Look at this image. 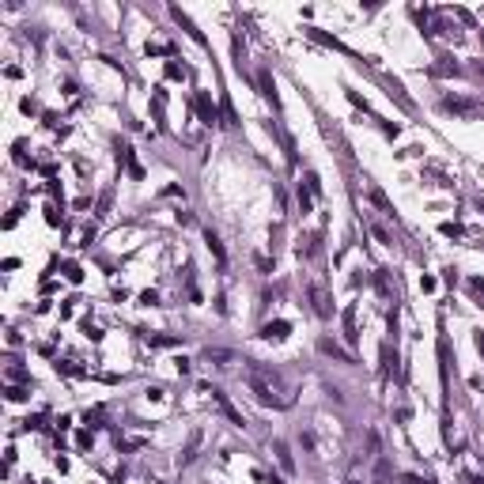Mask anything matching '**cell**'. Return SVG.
<instances>
[{
    "label": "cell",
    "mask_w": 484,
    "mask_h": 484,
    "mask_svg": "<svg viewBox=\"0 0 484 484\" xmlns=\"http://www.w3.org/2000/svg\"><path fill=\"white\" fill-rule=\"evenodd\" d=\"M439 106L447 114H458V118H480V114H484V102L480 99H461V95H447Z\"/></svg>",
    "instance_id": "obj_1"
},
{
    "label": "cell",
    "mask_w": 484,
    "mask_h": 484,
    "mask_svg": "<svg viewBox=\"0 0 484 484\" xmlns=\"http://www.w3.org/2000/svg\"><path fill=\"white\" fill-rule=\"evenodd\" d=\"M201 390H205V393H212V401H216L219 409H224V416H227L231 424H235V428H242V424H246V420H242V412H238L235 405L227 401V393H224V390H208V386H201Z\"/></svg>",
    "instance_id": "obj_2"
},
{
    "label": "cell",
    "mask_w": 484,
    "mask_h": 484,
    "mask_svg": "<svg viewBox=\"0 0 484 484\" xmlns=\"http://www.w3.org/2000/svg\"><path fill=\"white\" fill-rule=\"evenodd\" d=\"M311 306H314L318 318H329V314H333V299H329V292H325L322 284H311Z\"/></svg>",
    "instance_id": "obj_3"
},
{
    "label": "cell",
    "mask_w": 484,
    "mask_h": 484,
    "mask_svg": "<svg viewBox=\"0 0 484 484\" xmlns=\"http://www.w3.org/2000/svg\"><path fill=\"white\" fill-rule=\"evenodd\" d=\"M382 83H386V91H390V99L398 102L401 110H409V114L416 110V102L409 99V95H405V87H401V80H393V76H382Z\"/></svg>",
    "instance_id": "obj_4"
},
{
    "label": "cell",
    "mask_w": 484,
    "mask_h": 484,
    "mask_svg": "<svg viewBox=\"0 0 484 484\" xmlns=\"http://www.w3.org/2000/svg\"><path fill=\"white\" fill-rule=\"evenodd\" d=\"M170 15L178 19L182 27H186V34H189V38H193V42H197V46H208V38H205V31H201V27L193 23V19H189L186 12H182V8H170Z\"/></svg>",
    "instance_id": "obj_5"
},
{
    "label": "cell",
    "mask_w": 484,
    "mask_h": 484,
    "mask_svg": "<svg viewBox=\"0 0 484 484\" xmlns=\"http://www.w3.org/2000/svg\"><path fill=\"white\" fill-rule=\"evenodd\" d=\"M341 325H344V344H348V348H356V344H360V329H356V306H344Z\"/></svg>",
    "instance_id": "obj_6"
},
{
    "label": "cell",
    "mask_w": 484,
    "mask_h": 484,
    "mask_svg": "<svg viewBox=\"0 0 484 484\" xmlns=\"http://www.w3.org/2000/svg\"><path fill=\"white\" fill-rule=\"evenodd\" d=\"M288 333H292V322H284V318H276V322H265V325H261V337H265V341H284Z\"/></svg>",
    "instance_id": "obj_7"
},
{
    "label": "cell",
    "mask_w": 484,
    "mask_h": 484,
    "mask_svg": "<svg viewBox=\"0 0 484 484\" xmlns=\"http://www.w3.org/2000/svg\"><path fill=\"white\" fill-rule=\"evenodd\" d=\"M197 114H201V121H205V125H216V121H219V110L212 106L208 91H201V95H197Z\"/></svg>",
    "instance_id": "obj_8"
},
{
    "label": "cell",
    "mask_w": 484,
    "mask_h": 484,
    "mask_svg": "<svg viewBox=\"0 0 484 484\" xmlns=\"http://www.w3.org/2000/svg\"><path fill=\"white\" fill-rule=\"evenodd\" d=\"M140 337H144L151 348H178V344H182V337H170V333H148V329H140Z\"/></svg>",
    "instance_id": "obj_9"
},
{
    "label": "cell",
    "mask_w": 484,
    "mask_h": 484,
    "mask_svg": "<svg viewBox=\"0 0 484 484\" xmlns=\"http://www.w3.org/2000/svg\"><path fill=\"white\" fill-rule=\"evenodd\" d=\"M205 246L212 250V257L219 261V269H224V265H227V250H224V242H219L216 231H205Z\"/></svg>",
    "instance_id": "obj_10"
},
{
    "label": "cell",
    "mask_w": 484,
    "mask_h": 484,
    "mask_svg": "<svg viewBox=\"0 0 484 484\" xmlns=\"http://www.w3.org/2000/svg\"><path fill=\"white\" fill-rule=\"evenodd\" d=\"M318 352L333 356V360H341V363H352V356H348V352H344V348L337 344V341H329V337H322V341H318Z\"/></svg>",
    "instance_id": "obj_11"
},
{
    "label": "cell",
    "mask_w": 484,
    "mask_h": 484,
    "mask_svg": "<svg viewBox=\"0 0 484 484\" xmlns=\"http://www.w3.org/2000/svg\"><path fill=\"white\" fill-rule=\"evenodd\" d=\"M257 87H261V95H265L273 106H280V99H276V83H273V76H269V69L257 72Z\"/></svg>",
    "instance_id": "obj_12"
},
{
    "label": "cell",
    "mask_w": 484,
    "mask_h": 484,
    "mask_svg": "<svg viewBox=\"0 0 484 484\" xmlns=\"http://www.w3.org/2000/svg\"><path fill=\"white\" fill-rule=\"evenodd\" d=\"M273 454L280 458V466H284V473H295V461H292V450H288V443H273Z\"/></svg>",
    "instance_id": "obj_13"
},
{
    "label": "cell",
    "mask_w": 484,
    "mask_h": 484,
    "mask_svg": "<svg viewBox=\"0 0 484 484\" xmlns=\"http://www.w3.org/2000/svg\"><path fill=\"white\" fill-rule=\"evenodd\" d=\"M428 76H461V69L450 61V57H443L439 64H431V69H428Z\"/></svg>",
    "instance_id": "obj_14"
},
{
    "label": "cell",
    "mask_w": 484,
    "mask_h": 484,
    "mask_svg": "<svg viewBox=\"0 0 484 484\" xmlns=\"http://www.w3.org/2000/svg\"><path fill=\"white\" fill-rule=\"evenodd\" d=\"M371 201H375V208H379L382 216H393V205L386 201V193H382L379 186H371Z\"/></svg>",
    "instance_id": "obj_15"
},
{
    "label": "cell",
    "mask_w": 484,
    "mask_h": 484,
    "mask_svg": "<svg viewBox=\"0 0 484 484\" xmlns=\"http://www.w3.org/2000/svg\"><path fill=\"white\" fill-rule=\"evenodd\" d=\"M208 363H235V352H224V348H205Z\"/></svg>",
    "instance_id": "obj_16"
},
{
    "label": "cell",
    "mask_w": 484,
    "mask_h": 484,
    "mask_svg": "<svg viewBox=\"0 0 484 484\" xmlns=\"http://www.w3.org/2000/svg\"><path fill=\"white\" fill-rule=\"evenodd\" d=\"M163 72H167V80H186V76H189V69L182 61H174V57L167 61V69H163Z\"/></svg>",
    "instance_id": "obj_17"
},
{
    "label": "cell",
    "mask_w": 484,
    "mask_h": 484,
    "mask_svg": "<svg viewBox=\"0 0 484 484\" xmlns=\"http://www.w3.org/2000/svg\"><path fill=\"white\" fill-rule=\"evenodd\" d=\"M53 367H57V375H76V379H80V375H87L83 367H80V363H72V360H57Z\"/></svg>",
    "instance_id": "obj_18"
},
{
    "label": "cell",
    "mask_w": 484,
    "mask_h": 484,
    "mask_svg": "<svg viewBox=\"0 0 484 484\" xmlns=\"http://www.w3.org/2000/svg\"><path fill=\"white\" fill-rule=\"evenodd\" d=\"M197 447H201V431H193L189 435V447H186V454H182V466H189V461L197 458Z\"/></svg>",
    "instance_id": "obj_19"
},
{
    "label": "cell",
    "mask_w": 484,
    "mask_h": 484,
    "mask_svg": "<svg viewBox=\"0 0 484 484\" xmlns=\"http://www.w3.org/2000/svg\"><path fill=\"white\" fill-rule=\"evenodd\" d=\"M118 167H125V170L137 167V159H133V148H129V144H118Z\"/></svg>",
    "instance_id": "obj_20"
},
{
    "label": "cell",
    "mask_w": 484,
    "mask_h": 484,
    "mask_svg": "<svg viewBox=\"0 0 484 484\" xmlns=\"http://www.w3.org/2000/svg\"><path fill=\"white\" fill-rule=\"evenodd\" d=\"M306 34H311V38H314V42H322V46H329V50H341V53H348V50H344V46H341V42H337V38H329V34H322V31H306Z\"/></svg>",
    "instance_id": "obj_21"
},
{
    "label": "cell",
    "mask_w": 484,
    "mask_h": 484,
    "mask_svg": "<svg viewBox=\"0 0 484 484\" xmlns=\"http://www.w3.org/2000/svg\"><path fill=\"white\" fill-rule=\"evenodd\" d=\"M80 329H83V337H87V341H102L99 325H95V322H87V318H83V322H80Z\"/></svg>",
    "instance_id": "obj_22"
},
{
    "label": "cell",
    "mask_w": 484,
    "mask_h": 484,
    "mask_svg": "<svg viewBox=\"0 0 484 484\" xmlns=\"http://www.w3.org/2000/svg\"><path fill=\"white\" fill-rule=\"evenodd\" d=\"M439 235H447V238H461L466 231H461V224H439Z\"/></svg>",
    "instance_id": "obj_23"
},
{
    "label": "cell",
    "mask_w": 484,
    "mask_h": 484,
    "mask_svg": "<svg viewBox=\"0 0 484 484\" xmlns=\"http://www.w3.org/2000/svg\"><path fill=\"white\" fill-rule=\"evenodd\" d=\"M83 424H87V428H102V412H99V409H95V412L87 409V412H83Z\"/></svg>",
    "instance_id": "obj_24"
},
{
    "label": "cell",
    "mask_w": 484,
    "mask_h": 484,
    "mask_svg": "<svg viewBox=\"0 0 484 484\" xmlns=\"http://www.w3.org/2000/svg\"><path fill=\"white\" fill-rule=\"evenodd\" d=\"M110 197H114L110 189H106L102 197H99V205H95V216H106V212H110Z\"/></svg>",
    "instance_id": "obj_25"
},
{
    "label": "cell",
    "mask_w": 484,
    "mask_h": 484,
    "mask_svg": "<svg viewBox=\"0 0 484 484\" xmlns=\"http://www.w3.org/2000/svg\"><path fill=\"white\" fill-rule=\"evenodd\" d=\"M64 276H69L72 284H80V280H83V269H80V265H72V261H69V265H64Z\"/></svg>",
    "instance_id": "obj_26"
},
{
    "label": "cell",
    "mask_w": 484,
    "mask_h": 484,
    "mask_svg": "<svg viewBox=\"0 0 484 484\" xmlns=\"http://www.w3.org/2000/svg\"><path fill=\"white\" fill-rule=\"evenodd\" d=\"M371 235L379 238V242H386V246H390V242H393V238H390V231H386L382 224H371Z\"/></svg>",
    "instance_id": "obj_27"
},
{
    "label": "cell",
    "mask_w": 484,
    "mask_h": 484,
    "mask_svg": "<svg viewBox=\"0 0 484 484\" xmlns=\"http://www.w3.org/2000/svg\"><path fill=\"white\" fill-rule=\"evenodd\" d=\"M140 306H159V292H140Z\"/></svg>",
    "instance_id": "obj_28"
},
{
    "label": "cell",
    "mask_w": 484,
    "mask_h": 484,
    "mask_svg": "<svg viewBox=\"0 0 484 484\" xmlns=\"http://www.w3.org/2000/svg\"><path fill=\"white\" fill-rule=\"evenodd\" d=\"M8 379L12 382H31V375H27L23 367H8Z\"/></svg>",
    "instance_id": "obj_29"
},
{
    "label": "cell",
    "mask_w": 484,
    "mask_h": 484,
    "mask_svg": "<svg viewBox=\"0 0 484 484\" xmlns=\"http://www.w3.org/2000/svg\"><path fill=\"white\" fill-rule=\"evenodd\" d=\"M306 189H311V197H322V182H318V174H306Z\"/></svg>",
    "instance_id": "obj_30"
},
{
    "label": "cell",
    "mask_w": 484,
    "mask_h": 484,
    "mask_svg": "<svg viewBox=\"0 0 484 484\" xmlns=\"http://www.w3.org/2000/svg\"><path fill=\"white\" fill-rule=\"evenodd\" d=\"M23 428H27V431H38V428H46V416H27V420H23Z\"/></svg>",
    "instance_id": "obj_31"
},
{
    "label": "cell",
    "mask_w": 484,
    "mask_h": 484,
    "mask_svg": "<svg viewBox=\"0 0 484 484\" xmlns=\"http://www.w3.org/2000/svg\"><path fill=\"white\" fill-rule=\"evenodd\" d=\"M299 208H303V216L311 212V189H303V186H299Z\"/></svg>",
    "instance_id": "obj_32"
},
{
    "label": "cell",
    "mask_w": 484,
    "mask_h": 484,
    "mask_svg": "<svg viewBox=\"0 0 484 484\" xmlns=\"http://www.w3.org/2000/svg\"><path fill=\"white\" fill-rule=\"evenodd\" d=\"M46 224H50V227H61V212H57L53 205L46 208Z\"/></svg>",
    "instance_id": "obj_33"
},
{
    "label": "cell",
    "mask_w": 484,
    "mask_h": 484,
    "mask_svg": "<svg viewBox=\"0 0 484 484\" xmlns=\"http://www.w3.org/2000/svg\"><path fill=\"white\" fill-rule=\"evenodd\" d=\"M348 102H352V106H360V110H371V106H367V99H363L360 91H348Z\"/></svg>",
    "instance_id": "obj_34"
},
{
    "label": "cell",
    "mask_w": 484,
    "mask_h": 484,
    "mask_svg": "<svg viewBox=\"0 0 484 484\" xmlns=\"http://www.w3.org/2000/svg\"><path fill=\"white\" fill-rule=\"evenodd\" d=\"M23 398H27L23 386H8V401H23Z\"/></svg>",
    "instance_id": "obj_35"
},
{
    "label": "cell",
    "mask_w": 484,
    "mask_h": 484,
    "mask_svg": "<svg viewBox=\"0 0 484 484\" xmlns=\"http://www.w3.org/2000/svg\"><path fill=\"white\" fill-rule=\"evenodd\" d=\"M386 477H390V461H379V469H375V480H386Z\"/></svg>",
    "instance_id": "obj_36"
},
{
    "label": "cell",
    "mask_w": 484,
    "mask_h": 484,
    "mask_svg": "<svg viewBox=\"0 0 484 484\" xmlns=\"http://www.w3.org/2000/svg\"><path fill=\"white\" fill-rule=\"evenodd\" d=\"M163 197H182L186 201V193H182V186H163Z\"/></svg>",
    "instance_id": "obj_37"
},
{
    "label": "cell",
    "mask_w": 484,
    "mask_h": 484,
    "mask_svg": "<svg viewBox=\"0 0 484 484\" xmlns=\"http://www.w3.org/2000/svg\"><path fill=\"white\" fill-rule=\"evenodd\" d=\"M435 288H439V284H435V276H420V292H435Z\"/></svg>",
    "instance_id": "obj_38"
},
{
    "label": "cell",
    "mask_w": 484,
    "mask_h": 484,
    "mask_svg": "<svg viewBox=\"0 0 484 484\" xmlns=\"http://www.w3.org/2000/svg\"><path fill=\"white\" fill-rule=\"evenodd\" d=\"M405 484H435V480H428V477H416V473H405Z\"/></svg>",
    "instance_id": "obj_39"
},
{
    "label": "cell",
    "mask_w": 484,
    "mask_h": 484,
    "mask_svg": "<svg viewBox=\"0 0 484 484\" xmlns=\"http://www.w3.org/2000/svg\"><path fill=\"white\" fill-rule=\"evenodd\" d=\"M174 219H178V224H182V227H189V224H193V216H189V212H182V208H178V212H174Z\"/></svg>",
    "instance_id": "obj_40"
},
{
    "label": "cell",
    "mask_w": 484,
    "mask_h": 484,
    "mask_svg": "<svg viewBox=\"0 0 484 484\" xmlns=\"http://www.w3.org/2000/svg\"><path fill=\"white\" fill-rule=\"evenodd\" d=\"M76 443H80V447L87 450V447H91V431H80V435H76Z\"/></svg>",
    "instance_id": "obj_41"
},
{
    "label": "cell",
    "mask_w": 484,
    "mask_h": 484,
    "mask_svg": "<svg viewBox=\"0 0 484 484\" xmlns=\"http://www.w3.org/2000/svg\"><path fill=\"white\" fill-rule=\"evenodd\" d=\"M148 401H163V390H159V386H148Z\"/></svg>",
    "instance_id": "obj_42"
},
{
    "label": "cell",
    "mask_w": 484,
    "mask_h": 484,
    "mask_svg": "<svg viewBox=\"0 0 484 484\" xmlns=\"http://www.w3.org/2000/svg\"><path fill=\"white\" fill-rule=\"evenodd\" d=\"M174 367H178V375H189V360H182V356L174 360Z\"/></svg>",
    "instance_id": "obj_43"
},
{
    "label": "cell",
    "mask_w": 484,
    "mask_h": 484,
    "mask_svg": "<svg viewBox=\"0 0 484 484\" xmlns=\"http://www.w3.org/2000/svg\"><path fill=\"white\" fill-rule=\"evenodd\" d=\"M477 348H480V356H484V329H477Z\"/></svg>",
    "instance_id": "obj_44"
},
{
    "label": "cell",
    "mask_w": 484,
    "mask_h": 484,
    "mask_svg": "<svg viewBox=\"0 0 484 484\" xmlns=\"http://www.w3.org/2000/svg\"><path fill=\"white\" fill-rule=\"evenodd\" d=\"M477 72H480V76H484V61H480V64H477Z\"/></svg>",
    "instance_id": "obj_45"
}]
</instances>
